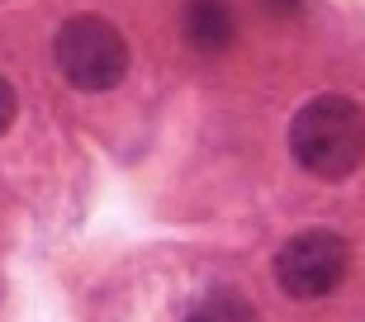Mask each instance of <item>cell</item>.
<instances>
[{
	"mask_svg": "<svg viewBox=\"0 0 365 322\" xmlns=\"http://www.w3.org/2000/svg\"><path fill=\"white\" fill-rule=\"evenodd\" d=\"M289 157L318 180H346L365 161V109L351 95H313L289 119Z\"/></svg>",
	"mask_w": 365,
	"mask_h": 322,
	"instance_id": "cell-1",
	"label": "cell"
},
{
	"mask_svg": "<svg viewBox=\"0 0 365 322\" xmlns=\"http://www.w3.org/2000/svg\"><path fill=\"white\" fill-rule=\"evenodd\" d=\"M57 71L71 90L100 95L114 90L128 76V38L109 24L105 14H71L53 38Z\"/></svg>",
	"mask_w": 365,
	"mask_h": 322,
	"instance_id": "cell-2",
	"label": "cell"
},
{
	"mask_svg": "<svg viewBox=\"0 0 365 322\" xmlns=\"http://www.w3.org/2000/svg\"><path fill=\"white\" fill-rule=\"evenodd\" d=\"M351 270V242L341 232L309 228L275 251V284L289 298H327Z\"/></svg>",
	"mask_w": 365,
	"mask_h": 322,
	"instance_id": "cell-3",
	"label": "cell"
},
{
	"mask_svg": "<svg viewBox=\"0 0 365 322\" xmlns=\"http://www.w3.org/2000/svg\"><path fill=\"white\" fill-rule=\"evenodd\" d=\"M185 38L200 53H223L232 43V14L223 0H190L185 10Z\"/></svg>",
	"mask_w": 365,
	"mask_h": 322,
	"instance_id": "cell-4",
	"label": "cell"
},
{
	"mask_svg": "<svg viewBox=\"0 0 365 322\" xmlns=\"http://www.w3.org/2000/svg\"><path fill=\"white\" fill-rule=\"evenodd\" d=\"M185 322H257V308H252L237 289H214V294H204L200 303L190 308Z\"/></svg>",
	"mask_w": 365,
	"mask_h": 322,
	"instance_id": "cell-5",
	"label": "cell"
},
{
	"mask_svg": "<svg viewBox=\"0 0 365 322\" xmlns=\"http://www.w3.org/2000/svg\"><path fill=\"white\" fill-rule=\"evenodd\" d=\"M14 114H19V100H14V85L5 76H0V133L14 123Z\"/></svg>",
	"mask_w": 365,
	"mask_h": 322,
	"instance_id": "cell-6",
	"label": "cell"
},
{
	"mask_svg": "<svg viewBox=\"0 0 365 322\" xmlns=\"http://www.w3.org/2000/svg\"><path fill=\"white\" fill-rule=\"evenodd\" d=\"M284 5H294V0H284Z\"/></svg>",
	"mask_w": 365,
	"mask_h": 322,
	"instance_id": "cell-7",
	"label": "cell"
}]
</instances>
